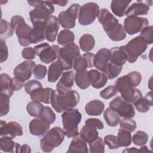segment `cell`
<instances>
[{
	"mask_svg": "<svg viewBox=\"0 0 153 153\" xmlns=\"http://www.w3.org/2000/svg\"><path fill=\"white\" fill-rule=\"evenodd\" d=\"M141 80V74L137 71H132L119 77L115 82V87L125 100L133 103L142 97L141 91L136 88L140 84Z\"/></svg>",
	"mask_w": 153,
	"mask_h": 153,
	"instance_id": "obj_1",
	"label": "cell"
},
{
	"mask_svg": "<svg viewBox=\"0 0 153 153\" xmlns=\"http://www.w3.org/2000/svg\"><path fill=\"white\" fill-rule=\"evenodd\" d=\"M97 17L110 39L113 41H120L126 38L127 33L123 26L119 23L118 20L108 10L100 9Z\"/></svg>",
	"mask_w": 153,
	"mask_h": 153,
	"instance_id": "obj_2",
	"label": "cell"
},
{
	"mask_svg": "<svg viewBox=\"0 0 153 153\" xmlns=\"http://www.w3.org/2000/svg\"><path fill=\"white\" fill-rule=\"evenodd\" d=\"M79 101V94L75 90L62 94L57 90H53L51 96V104L54 110L61 113L67 109L75 107Z\"/></svg>",
	"mask_w": 153,
	"mask_h": 153,
	"instance_id": "obj_3",
	"label": "cell"
},
{
	"mask_svg": "<svg viewBox=\"0 0 153 153\" xmlns=\"http://www.w3.org/2000/svg\"><path fill=\"white\" fill-rule=\"evenodd\" d=\"M62 119L65 135L68 138L78 135V124L82 119V115L78 109L72 108L65 111Z\"/></svg>",
	"mask_w": 153,
	"mask_h": 153,
	"instance_id": "obj_4",
	"label": "cell"
},
{
	"mask_svg": "<svg viewBox=\"0 0 153 153\" xmlns=\"http://www.w3.org/2000/svg\"><path fill=\"white\" fill-rule=\"evenodd\" d=\"M65 133L60 127H54L50 129L40 140L41 150L45 152H50L54 148L60 146L63 142Z\"/></svg>",
	"mask_w": 153,
	"mask_h": 153,
	"instance_id": "obj_5",
	"label": "cell"
},
{
	"mask_svg": "<svg viewBox=\"0 0 153 153\" xmlns=\"http://www.w3.org/2000/svg\"><path fill=\"white\" fill-rule=\"evenodd\" d=\"M104 127L103 123L97 118H88L85 121V125L82 127L79 136L86 142L90 143L99 137L97 129L102 130Z\"/></svg>",
	"mask_w": 153,
	"mask_h": 153,
	"instance_id": "obj_6",
	"label": "cell"
},
{
	"mask_svg": "<svg viewBox=\"0 0 153 153\" xmlns=\"http://www.w3.org/2000/svg\"><path fill=\"white\" fill-rule=\"evenodd\" d=\"M147 47L148 44L140 36L131 39L124 45L127 61L130 63H134L138 57L145 52Z\"/></svg>",
	"mask_w": 153,
	"mask_h": 153,
	"instance_id": "obj_7",
	"label": "cell"
},
{
	"mask_svg": "<svg viewBox=\"0 0 153 153\" xmlns=\"http://www.w3.org/2000/svg\"><path fill=\"white\" fill-rule=\"evenodd\" d=\"M80 50L79 47L75 43L60 48L58 60L62 63L64 70H69L73 68L75 59L79 57Z\"/></svg>",
	"mask_w": 153,
	"mask_h": 153,
	"instance_id": "obj_8",
	"label": "cell"
},
{
	"mask_svg": "<svg viewBox=\"0 0 153 153\" xmlns=\"http://www.w3.org/2000/svg\"><path fill=\"white\" fill-rule=\"evenodd\" d=\"M33 48L35 54L44 63H50L59 57L60 47L57 45L50 46L48 43L44 42L35 46Z\"/></svg>",
	"mask_w": 153,
	"mask_h": 153,
	"instance_id": "obj_9",
	"label": "cell"
},
{
	"mask_svg": "<svg viewBox=\"0 0 153 153\" xmlns=\"http://www.w3.org/2000/svg\"><path fill=\"white\" fill-rule=\"evenodd\" d=\"M99 6L95 2H87L80 7L78 22L82 26H88L94 22L99 12Z\"/></svg>",
	"mask_w": 153,
	"mask_h": 153,
	"instance_id": "obj_10",
	"label": "cell"
},
{
	"mask_svg": "<svg viewBox=\"0 0 153 153\" xmlns=\"http://www.w3.org/2000/svg\"><path fill=\"white\" fill-rule=\"evenodd\" d=\"M79 4L71 5L66 11H62L58 16V22L61 26L65 29H72L75 26V20L78 17L80 9Z\"/></svg>",
	"mask_w": 153,
	"mask_h": 153,
	"instance_id": "obj_11",
	"label": "cell"
},
{
	"mask_svg": "<svg viewBox=\"0 0 153 153\" xmlns=\"http://www.w3.org/2000/svg\"><path fill=\"white\" fill-rule=\"evenodd\" d=\"M54 11L53 4L49 1H42L39 5L29 12L30 21L32 23L36 22H44Z\"/></svg>",
	"mask_w": 153,
	"mask_h": 153,
	"instance_id": "obj_12",
	"label": "cell"
},
{
	"mask_svg": "<svg viewBox=\"0 0 153 153\" xmlns=\"http://www.w3.org/2000/svg\"><path fill=\"white\" fill-rule=\"evenodd\" d=\"M109 108L123 118H133L135 115L134 106L121 96L115 97L109 103Z\"/></svg>",
	"mask_w": 153,
	"mask_h": 153,
	"instance_id": "obj_13",
	"label": "cell"
},
{
	"mask_svg": "<svg viewBox=\"0 0 153 153\" xmlns=\"http://www.w3.org/2000/svg\"><path fill=\"white\" fill-rule=\"evenodd\" d=\"M147 26H149V21L145 17L128 16L124 21V29L130 35L141 32Z\"/></svg>",
	"mask_w": 153,
	"mask_h": 153,
	"instance_id": "obj_14",
	"label": "cell"
},
{
	"mask_svg": "<svg viewBox=\"0 0 153 153\" xmlns=\"http://www.w3.org/2000/svg\"><path fill=\"white\" fill-rule=\"evenodd\" d=\"M0 136L1 137H8L14 139L16 136L23 135V129L20 124L16 121H10L6 123L1 121Z\"/></svg>",
	"mask_w": 153,
	"mask_h": 153,
	"instance_id": "obj_15",
	"label": "cell"
},
{
	"mask_svg": "<svg viewBox=\"0 0 153 153\" xmlns=\"http://www.w3.org/2000/svg\"><path fill=\"white\" fill-rule=\"evenodd\" d=\"M35 66L36 64L33 61L26 60L19 64L14 68L13 74L14 76L25 81L31 77L33 69Z\"/></svg>",
	"mask_w": 153,
	"mask_h": 153,
	"instance_id": "obj_16",
	"label": "cell"
},
{
	"mask_svg": "<svg viewBox=\"0 0 153 153\" xmlns=\"http://www.w3.org/2000/svg\"><path fill=\"white\" fill-rule=\"evenodd\" d=\"M152 1H137L133 2L127 8L125 15L128 16H137L146 15L149 10V7L152 5Z\"/></svg>",
	"mask_w": 153,
	"mask_h": 153,
	"instance_id": "obj_17",
	"label": "cell"
},
{
	"mask_svg": "<svg viewBox=\"0 0 153 153\" xmlns=\"http://www.w3.org/2000/svg\"><path fill=\"white\" fill-rule=\"evenodd\" d=\"M74 79L75 74L72 71L63 72L56 84V90L62 94L69 91L74 85Z\"/></svg>",
	"mask_w": 153,
	"mask_h": 153,
	"instance_id": "obj_18",
	"label": "cell"
},
{
	"mask_svg": "<svg viewBox=\"0 0 153 153\" xmlns=\"http://www.w3.org/2000/svg\"><path fill=\"white\" fill-rule=\"evenodd\" d=\"M45 39L49 42H54L59 29V23L57 18L51 16L45 20Z\"/></svg>",
	"mask_w": 153,
	"mask_h": 153,
	"instance_id": "obj_19",
	"label": "cell"
},
{
	"mask_svg": "<svg viewBox=\"0 0 153 153\" xmlns=\"http://www.w3.org/2000/svg\"><path fill=\"white\" fill-rule=\"evenodd\" d=\"M50 124L39 117L32 120L29 125L30 133L36 136H44L50 129Z\"/></svg>",
	"mask_w": 153,
	"mask_h": 153,
	"instance_id": "obj_20",
	"label": "cell"
},
{
	"mask_svg": "<svg viewBox=\"0 0 153 153\" xmlns=\"http://www.w3.org/2000/svg\"><path fill=\"white\" fill-rule=\"evenodd\" d=\"M111 57L110 50L102 48L98 50L97 53L94 55L93 64L94 66L101 72H104L107 65L109 62Z\"/></svg>",
	"mask_w": 153,
	"mask_h": 153,
	"instance_id": "obj_21",
	"label": "cell"
},
{
	"mask_svg": "<svg viewBox=\"0 0 153 153\" xmlns=\"http://www.w3.org/2000/svg\"><path fill=\"white\" fill-rule=\"evenodd\" d=\"M94 54L92 53L87 52L82 56H79L75 59L73 64V68L76 72L86 70L94 66L93 60Z\"/></svg>",
	"mask_w": 153,
	"mask_h": 153,
	"instance_id": "obj_22",
	"label": "cell"
},
{
	"mask_svg": "<svg viewBox=\"0 0 153 153\" xmlns=\"http://www.w3.org/2000/svg\"><path fill=\"white\" fill-rule=\"evenodd\" d=\"M32 28L25 22L20 24L15 29L16 36L18 38V41L22 47H27L31 43L30 33Z\"/></svg>",
	"mask_w": 153,
	"mask_h": 153,
	"instance_id": "obj_23",
	"label": "cell"
},
{
	"mask_svg": "<svg viewBox=\"0 0 153 153\" xmlns=\"http://www.w3.org/2000/svg\"><path fill=\"white\" fill-rule=\"evenodd\" d=\"M88 75L91 86L96 89L104 87L108 81V76L103 72H100L96 69L88 71Z\"/></svg>",
	"mask_w": 153,
	"mask_h": 153,
	"instance_id": "obj_24",
	"label": "cell"
},
{
	"mask_svg": "<svg viewBox=\"0 0 153 153\" xmlns=\"http://www.w3.org/2000/svg\"><path fill=\"white\" fill-rule=\"evenodd\" d=\"M30 33V41L32 44H37L45 39V25L44 22H36L33 23Z\"/></svg>",
	"mask_w": 153,
	"mask_h": 153,
	"instance_id": "obj_25",
	"label": "cell"
},
{
	"mask_svg": "<svg viewBox=\"0 0 153 153\" xmlns=\"http://www.w3.org/2000/svg\"><path fill=\"white\" fill-rule=\"evenodd\" d=\"M109 62L118 66H122L127 61V57L124 49V45L112 47L111 49Z\"/></svg>",
	"mask_w": 153,
	"mask_h": 153,
	"instance_id": "obj_26",
	"label": "cell"
},
{
	"mask_svg": "<svg viewBox=\"0 0 153 153\" xmlns=\"http://www.w3.org/2000/svg\"><path fill=\"white\" fill-rule=\"evenodd\" d=\"M53 90L49 87L37 88L30 94V99L33 101L43 102L45 104L51 103V96Z\"/></svg>",
	"mask_w": 153,
	"mask_h": 153,
	"instance_id": "obj_27",
	"label": "cell"
},
{
	"mask_svg": "<svg viewBox=\"0 0 153 153\" xmlns=\"http://www.w3.org/2000/svg\"><path fill=\"white\" fill-rule=\"evenodd\" d=\"M136 109L141 113H145L149 110L150 106L153 105L152 92L149 91L144 97H142L136 100L134 103Z\"/></svg>",
	"mask_w": 153,
	"mask_h": 153,
	"instance_id": "obj_28",
	"label": "cell"
},
{
	"mask_svg": "<svg viewBox=\"0 0 153 153\" xmlns=\"http://www.w3.org/2000/svg\"><path fill=\"white\" fill-rule=\"evenodd\" d=\"M63 71V66L59 60L57 59V60L52 63L48 70V81L50 82H55L57 81L59 78L62 75Z\"/></svg>",
	"mask_w": 153,
	"mask_h": 153,
	"instance_id": "obj_29",
	"label": "cell"
},
{
	"mask_svg": "<svg viewBox=\"0 0 153 153\" xmlns=\"http://www.w3.org/2000/svg\"><path fill=\"white\" fill-rule=\"evenodd\" d=\"M105 108L104 103L99 100H93L85 106V111L90 116L100 115Z\"/></svg>",
	"mask_w": 153,
	"mask_h": 153,
	"instance_id": "obj_30",
	"label": "cell"
},
{
	"mask_svg": "<svg viewBox=\"0 0 153 153\" xmlns=\"http://www.w3.org/2000/svg\"><path fill=\"white\" fill-rule=\"evenodd\" d=\"M87 142L78 135L74 137L67 152H88Z\"/></svg>",
	"mask_w": 153,
	"mask_h": 153,
	"instance_id": "obj_31",
	"label": "cell"
},
{
	"mask_svg": "<svg viewBox=\"0 0 153 153\" xmlns=\"http://www.w3.org/2000/svg\"><path fill=\"white\" fill-rule=\"evenodd\" d=\"M131 2V1L113 0L111 1V9L115 16L121 17L125 15L127 7Z\"/></svg>",
	"mask_w": 153,
	"mask_h": 153,
	"instance_id": "obj_32",
	"label": "cell"
},
{
	"mask_svg": "<svg viewBox=\"0 0 153 153\" xmlns=\"http://www.w3.org/2000/svg\"><path fill=\"white\" fill-rule=\"evenodd\" d=\"M12 78L7 74L2 73L0 75L1 82V93L5 94L11 97L13 94L14 90L11 85Z\"/></svg>",
	"mask_w": 153,
	"mask_h": 153,
	"instance_id": "obj_33",
	"label": "cell"
},
{
	"mask_svg": "<svg viewBox=\"0 0 153 153\" xmlns=\"http://www.w3.org/2000/svg\"><path fill=\"white\" fill-rule=\"evenodd\" d=\"M75 81L76 85L81 89H86L90 85L88 71L87 70L76 72L75 75Z\"/></svg>",
	"mask_w": 153,
	"mask_h": 153,
	"instance_id": "obj_34",
	"label": "cell"
},
{
	"mask_svg": "<svg viewBox=\"0 0 153 153\" xmlns=\"http://www.w3.org/2000/svg\"><path fill=\"white\" fill-rule=\"evenodd\" d=\"M75 35L69 29H63L60 32L57 36V43L62 46H67L74 43Z\"/></svg>",
	"mask_w": 153,
	"mask_h": 153,
	"instance_id": "obj_35",
	"label": "cell"
},
{
	"mask_svg": "<svg viewBox=\"0 0 153 153\" xmlns=\"http://www.w3.org/2000/svg\"><path fill=\"white\" fill-rule=\"evenodd\" d=\"M79 44L82 51L84 52H89L94 48L95 40L91 35L84 34L80 37Z\"/></svg>",
	"mask_w": 153,
	"mask_h": 153,
	"instance_id": "obj_36",
	"label": "cell"
},
{
	"mask_svg": "<svg viewBox=\"0 0 153 153\" xmlns=\"http://www.w3.org/2000/svg\"><path fill=\"white\" fill-rule=\"evenodd\" d=\"M103 117L107 124L110 127L117 126L121 120L120 116L109 107L106 108L105 111L103 113Z\"/></svg>",
	"mask_w": 153,
	"mask_h": 153,
	"instance_id": "obj_37",
	"label": "cell"
},
{
	"mask_svg": "<svg viewBox=\"0 0 153 153\" xmlns=\"http://www.w3.org/2000/svg\"><path fill=\"white\" fill-rule=\"evenodd\" d=\"M44 106L42 103L36 101H31L26 106V110L29 115L33 117H39Z\"/></svg>",
	"mask_w": 153,
	"mask_h": 153,
	"instance_id": "obj_38",
	"label": "cell"
},
{
	"mask_svg": "<svg viewBox=\"0 0 153 153\" xmlns=\"http://www.w3.org/2000/svg\"><path fill=\"white\" fill-rule=\"evenodd\" d=\"M17 143L13 140V139L8 137H1L0 139V150L6 152H16Z\"/></svg>",
	"mask_w": 153,
	"mask_h": 153,
	"instance_id": "obj_39",
	"label": "cell"
},
{
	"mask_svg": "<svg viewBox=\"0 0 153 153\" xmlns=\"http://www.w3.org/2000/svg\"><path fill=\"white\" fill-rule=\"evenodd\" d=\"M14 33V29L13 28L11 23L7 20L1 19V31L0 36L1 39H6L11 37ZM5 41V40H4Z\"/></svg>",
	"mask_w": 153,
	"mask_h": 153,
	"instance_id": "obj_40",
	"label": "cell"
},
{
	"mask_svg": "<svg viewBox=\"0 0 153 153\" xmlns=\"http://www.w3.org/2000/svg\"><path fill=\"white\" fill-rule=\"evenodd\" d=\"M120 146L127 147L130 145L131 143V136L130 132L123 128L118 130L117 136Z\"/></svg>",
	"mask_w": 153,
	"mask_h": 153,
	"instance_id": "obj_41",
	"label": "cell"
},
{
	"mask_svg": "<svg viewBox=\"0 0 153 153\" xmlns=\"http://www.w3.org/2000/svg\"><path fill=\"white\" fill-rule=\"evenodd\" d=\"M122 69V66H118L109 62L103 72L106 74L108 79H112L118 76V75L121 73Z\"/></svg>",
	"mask_w": 153,
	"mask_h": 153,
	"instance_id": "obj_42",
	"label": "cell"
},
{
	"mask_svg": "<svg viewBox=\"0 0 153 153\" xmlns=\"http://www.w3.org/2000/svg\"><path fill=\"white\" fill-rule=\"evenodd\" d=\"M90 153H103L105 152V143L103 139L98 137L94 141L89 143Z\"/></svg>",
	"mask_w": 153,
	"mask_h": 153,
	"instance_id": "obj_43",
	"label": "cell"
},
{
	"mask_svg": "<svg viewBox=\"0 0 153 153\" xmlns=\"http://www.w3.org/2000/svg\"><path fill=\"white\" fill-rule=\"evenodd\" d=\"M133 140V142L136 146H142L145 145L148 140V134L143 131H137L133 136L131 139Z\"/></svg>",
	"mask_w": 153,
	"mask_h": 153,
	"instance_id": "obj_44",
	"label": "cell"
},
{
	"mask_svg": "<svg viewBox=\"0 0 153 153\" xmlns=\"http://www.w3.org/2000/svg\"><path fill=\"white\" fill-rule=\"evenodd\" d=\"M39 118L42 119L44 121L47 122V123L51 124L54 123L56 121V114L51 109V108L49 106H44L43 111L40 115Z\"/></svg>",
	"mask_w": 153,
	"mask_h": 153,
	"instance_id": "obj_45",
	"label": "cell"
},
{
	"mask_svg": "<svg viewBox=\"0 0 153 153\" xmlns=\"http://www.w3.org/2000/svg\"><path fill=\"white\" fill-rule=\"evenodd\" d=\"M10 110V97L1 93L0 97V117L6 115Z\"/></svg>",
	"mask_w": 153,
	"mask_h": 153,
	"instance_id": "obj_46",
	"label": "cell"
},
{
	"mask_svg": "<svg viewBox=\"0 0 153 153\" xmlns=\"http://www.w3.org/2000/svg\"><path fill=\"white\" fill-rule=\"evenodd\" d=\"M120 126L121 128L128 131L130 133L133 132L136 129V123L130 118H123L120 121Z\"/></svg>",
	"mask_w": 153,
	"mask_h": 153,
	"instance_id": "obj_47",
	"label": "cell"
},
{
	"mask_svg": "<svg viewBox=\"0 0 153 153\" xmlns=\"http://www.w3.org/2000/svg\"><path fill=\"white\" fill-rule=\"evenodd\" d=\"M104 143L110 149H115L120 146L118 138L117 136L112 134H108L104 137Z\"/></svg>",
	"mask_w": 153,
	"mask_h": 153,
	"instance_id": "obj_48",
	"label": "cell"
},
{
	"mask_svg": "<svg viewBox=\"0 0 153 153\" xmlns=\"http://www.w3.org/2000/svg\"><path fill=\"white\" fill-rule=\"evenodd\" d=\"M118 90L115 85H109L100 92L101 97L105 99H109L117 94Z\"/></svg>",
	"mask_w": 153,
	"mask_h": 153,
	"instance_id": "obj_49",
	"label": "cell"
},
{
	"mask_svg": "<svg viewBox=\"0 0 153 153\" xmlns=\"http://www.w3.org/2000/svg\"><path fill=\"white\" fill-rule=\"evenodd\" d=\"M152 26H147L145 27L141 32L140 36L148 44H151L153 42L152 41Z\"/></svg>",
	"mask_w": 153,
	"mask_h": 153,
	"instance_id": "obj_50",
	"label": "cell"
},
{
	"mask_svg": "<svg viewBox=\"0 0 153 153\" xmlns=\"http://www.w3.org/2000/svg\"><path fill=\"white\" fill-rule=\"evenodd\" d=\"M41 87H42L41 83L35 79H31L25 84V91L29 94H30L34 90H36L37 88Z\"/></svg>",
	"mask_w": 153,
	"mask_h": 153,
	"instance_id": "obj_51",
	"label": "cell"
},
{
	"mask_svg": "<svg viewBox=\"0 0 153 153\" xmlns=\"http://www.w3.org/2000/svg\"><path fill=\"white\" fill-rule=\"evenodd\" d=\"M32 74L35 78L38 79H44L47 74V68L41 64H38L33 68Z\"/></svg>",
	"mask_w": 153,
	"mask_h": 153,
	"instance_id": "obj_52",
	"label": "cell"
},
{
	"mask_svg": "<svg viewBox=\"0 0 153 153\" xmlns=\"http://www.w3.org/2000/svg\"><path fill=\"white\" fill-rule=\"evenodd\" d=\"M0 57L1 63L6 61L8 57V49L3 39H1V48H0Z\"/></svg>",
	"mask_w": 153,
	"mask_h": 153,
	"instance_id": "obj_53",
	"label": "cell"
},
{
	"mask_svg": "<svg viewBox=\"0 0 153 153\" xmlns=\"http://www.w3.org/2000/svg\"><path fill=\"white\" fill-rule=\"evenodd\" d=\"M22 56L24 59L27 60H32L35 59V52L32 47L25 48L22 51Z\"/></svg>",
	"mask_w": 153,
	"mask_h": 153,
	"instance_id": "obj_54",
	"label": "cell"
},
{
	"mask_svg": "<svg viewBox=\"0 0 153 153\" xmlns=\"http://www.w3.org/2000/svg\"><path fill=\"white\" fill-rule=\"evenodd\" d=\"M25 81H23L16 76L12 78L11 85L14 91L20 90L23 86H25Z\"/></svg>",
	"mask_w": 153,
	"mask_h": 153,
	"instance_id": "obj_55",
	"label": "cell"
},
{
	"mask_svg": "<svg viewBox=\"0 0 153 153\" xmlns=\"http://www.w3.org/2000/svg\"><path fill=\"white\" fill-rule=\"evenodd\" d=\"M25 22L24 19L20 16H18V15H16L14 16L11 17V21H10V23L11 25L12 26L13 28L14 29V30L17 27V26H18L20 24Z\"/></svg>",
	"mask_w": 153,
	"mask_h": 153,
	"instance_id": "obj_56",
	"label": "cell"
},
{
	"mask_svg": "<svg viewBox=\"0 0 153 153\" xmlns=\"http://www.w3.org/2000/svg\"><path fill=\"white\" fill-rule=\"evenodd\" d=\"M31 152L30 147L29 145L26 144L21 145L20 152Z\"/></svg>",
	"mask_w": 153,
	"mask_h": 153,
	"instance_id": "obj_57",
	"label": "cell"
},
{
	"mask_svg": "<svg viewBox=\"0 0 153 153\" xmlns=\"http://www.w3.org/2000/svg\"><path fill=\"white\" fill-rule=\"evenodd\" d=\"M53 4H57L60 7H65L67 5V4L68 3V1H51Z\"/></svg>",
	"mask_w": 153,
	"mask_h": 153,
	"instance_id": "obj_58",
	"label": "cell"
},
{
	"mask_svg": "<svg viewBox=\"0 0 153 153\" xmlns=\"http://www.w3.org/2000/svg\"><path fill=\"white\" fill-rule=\"evenodd\" d=\"M42 2V1H38V0H33V1H27V3L34 7H36L40 5Z\"/></svg>",
	"mask_w": 153,
	"mask_h": 153,
	"instance_id": "obj_59",
	"label": "cell"
},
{
	"mask_svg": "<svg viewBox=\"0 0 153 153\" xmlns=\"http://www.w3.org/2000/svg\"><path fill=\"white\" fill-rule=\"evenodd\" d=\"M139 152V149H137L136 148H127L125 150L123 151V152Z\"/></svg>",
	"mask_w": 153,
	"mask_h": 153,
	"instance_id": "obj_60",
	"label": "cell"
},
{
	"mask_svg": "<svg viewBox=\"0 0 153 153\" xmlns=\"http://www.w3.org/2000/svg\"><path fill=\"white\" fill-rule=\"evenodd\" d=\"M139 152H151L148 149V147L146 146L143 145L142 147L139 149Z\"/></svg>",
	"mask_w": 153,
	"mask_h": 153,
	"instance_id": "obj_61",
	"label": "cell"
}]
</instances>
